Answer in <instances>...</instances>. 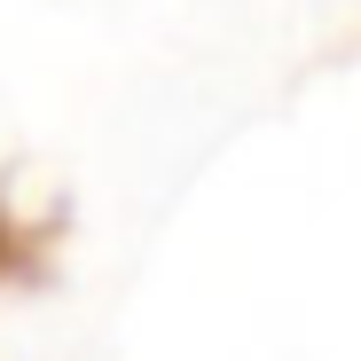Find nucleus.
Masks as SVG:
<instances>
[{
    "instance_id": "obj_1",
    "label": "nucleus",
    "mask_w": 361,
    "mask_h": 361,
    "mask_svg": "<svg viewBox=\"0 0 361 361\" xmlns=\"http://www.w3.org/2000/svg\"><path fill=\"white\" fill-rule=\"evenodd\" d=\"M55 244H63V220H55V212L0 204V283H47Z\"/></svg>"
}]
</instances>
